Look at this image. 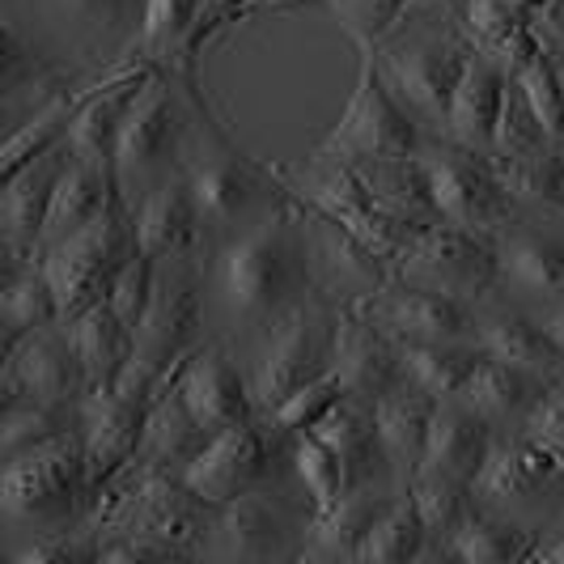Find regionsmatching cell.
<instances>
[{
  "instance_id": "6da1fadb",
  "label": "cell",
  "mask_w": 564,
  "mask_h": 564,
  "mask_svg": "<svg viewBox=\"0 0 564 564\" xmlns=\"http://www.w3.org/2000/svg\"><path fill=\"white\" fill-rule=\"evenodd\" d=\"M311 289L297 204L276 196L263 217L226 238L208 259V293L234 332H259L276 311Z\"/></svg>"
},
{
  "instance_id": "44dd1931",
  "label": "cell",
  "mask_w": 564,
  "mask_h": 564,
  "mask_svg": "<svg viewBox=\"0 0 564 564\" xmlns=\"http://www.w3.org/2000/svg\"><path fill=\"white\" fill-rule=\"evenodd\" d=\"M332 373L348 399L382 395L399 378V344L361 306H336V339H332Z\"/></svg>"
},
{
  "instance_id": "ba28073f",
  "label": "cell",
  "mask_w": 564,
  "mask_h": 564,
  "mask_svg": "<svg viewBox=\"0 0 564 564\" xmlns=\"http://www.w3.org/2000/svg\"><path fill=\"white\" fill-rule=\"evenodd\" d=\"M424 141H429V132L395 98V89L387 85L382 68H378V56L361 52L352 98H348L336 128L323 137L318 153H332V158L352 162V166H369V162L412 158V153H421Z\"/></svg>"
},
{
  "instance_id": "816d5d0a",
  "label": "cell",
  "mask_w": 564,
  "mask_h": 564,
  "mask_svg": "<svg viewBox=\"0 0 564 564\" xmlns=\"http://www.w3.org/2000/svg\"><path fill=\"white\" fill-rule=\"evenodd\" d=\"M513 429H522V433H531V437H539V442H547V446H556L564 454V373L552 378V382H543V391L535 395L531 412Z\"/></svg>"
},
{
  "instance_id": "ab89813d",
  "label": "cell",
  "mask_w": 564,
  "mask_h": 564,
  "mask_svg": "<svg viewBox=\"0 0 564 564\" xmlns=\"http://www.w3.org/2000/svg\"><path fill=\"white\" fill-rule=\"evenodd\" d=\"M501 187L518 208H556L564 213V149L543 144L522 158H492Z\"/></svg>"
},
{
  "instance_id": "836d02e7",
  "label": "cell",
  "mask_w": 564,
  "mask_h": 564,
  "mask_svg": "<svg viewBox=\"0 0 564 564\" xmlns=\"http://www.w3.org/2000/svg\"><path fill=\"white\" fill-rule=\"evenodd\" d=\"M64 332L73 339L77 357H82V369L89 378V391L98 387H115L119 369L128 366L132 348H137V332L115 314L111 302H98L85 314H77L73 323H64Z\"/></svg>"
},
{
  "instance_id": "cb8c5ba5",
  "label": "cell",
  "mask_w": 564,
  "mask_h": 564,
  "mask_svg": "<svg viewBox=\"0 0 564 564\" xmlns=\"http://www.w3.org/2000/svg\"><path fill=\"white\" fill-rule=\"evenodd\" d=\"M199 0H141L137 34L119 59H137L170 73L178 89H196V64L192 59V34H196Z\"/></svg>"
},
{
  "instance_id": "b9f144b4",
  "label": "cell",
  "mask_w": 564,
  "mask_h": 564,
  "mask_svg": "<svg viewBox=\"0 0 564 564\" xmlns=\"http://www.w3.org/2000/svg\"><path fill=\"white\" fill-rule=\"evenodd\" d=\"M408 497L416 501L429 531V556H437V547L454 535V527L463 522V513L471 509V484L442 476V471H416V480L408 484Z\"/></svg>"
},
{
  "instance_id": "7dc6e473",
  "label": "cell",
  "mask_w": 564,
  "mask_h": 564,
  "mask_svg": "<svg viewBox=\"0 0 564 564\" xmlns=\"http://www.w3.org/2000/svg\"><path fill=\"white\" fill-rule=\"evenodd\" d=\"M73 416H59L52 408H39L30 399H18V403H4V421H0V463L13 458V454L30 451L39 442H52L64 429H73Z\"/></svg>"
},
{
  "instance_id": "603a6c76",
  "label": "cell",
  "mask_w": 564,
  "mask_h": 564,
  "mask_svg": "<svg viewBox=\"0 0 564 564\" xmlns=\"http://www.w3.org/2000/svg\"><path fill=\"white\" fill-rule=\"evenodd\" d=\"M64 162H68V144L47 153V158H39V162H30L26 170L0 178L4 183V192H0V242H4L9 263L39 254L47 208H52V196H56Z\"/></svg>"
},
{
  "instance_id": "ffe728a7",
  "label": "cell",
  "mask_w": 564,
  "mask_h": 564,
  "mask_svg": "<svg viewBox=\"0 0 564 564\" xmlns=\"http://www.w3.org/2000/svg\"><path fill=\"white\" fill-rule=\"evenodd\" d=\"M132 229H137V251L149 254L153 263L204 254V229L183 170L174 166L132 204Z\"/></svg>"
},
{
  "instance_id": "9f6ffc18",
  "label": "cell",
  "mask_w": 564,
  "mask_h": 564,
  "mask_svg": "<svg viewBox=\"0 0 564 564\" xmlns=\"http://www.w3.org/2000/svg\"><path fill=\"white\" fill-rule=\"evenodd\" d=\"M535 34L539 43L552 52V56H564V0H547L535 13Z\"/></svg>"
},
{
  "instance_id": "30bf717a",
  "label": "cell",
  "mask_w": 564,
  "mask_h": 564,
  "mask_svg": "<svg viewBox=\"0 0 564 564\" xmlns=\"http://www.w3.org/2000/svg\"><path fill=\"white\" fill-rule=\"evenodd\" d=\"M395 281L480 302L501 289L497 234L451 226V221H429V226L412 229L395 259Z\"/></svg>"
},
{
  "instance_id": "74e56055",
  "label": "cell",
  "mask_w": 564,
  "mask_h": 564,
  "mask_svg": "<svg viewBox=\"0 0 564 564\" xmlns=\"http://www.w3.org/2000/svg\"><path fill=\"white\" fill-rule=\"evenodd\" d=\"M399 344V378L416 382L433 399H458L471 369L480 361L476 344H416V339H395Z\"/></svg>"
},
{
  "instance_id": "5bb4252c",
  "label": "cell",
  "mask_w": 564,
  "mask_h": 564,
  "mask_svg": "<svg viewBox=\"0 0 564 564\" xmlns=\"http://www.w3.org/2000/svg\"><path fill=\"white\" fill-rule=\"evenodd\" d=\"M311 518V506L293 509L284 497H272L268 488H254V492H242V497L213 509L204 556H221V561H289V556L302 552Z\"/></svg>"
},
{
  "instance_id": "7402d4cb",
  "label": "cell",
  "mask_w": 564,
  "mask_h": 564,
  "mask_svg": "<svg viewBox=\"0 0 564 564\" xmlns=\"http://www.w3.org/2000/svg\"><path fill=\"white\" fill-rule=\"evenodd\" d=\"M471 344L484 357L506 361L513 369H527L539 382H552L564 373V352L547 339V332L539 327L535 314L518 311L501 297H480L476 302V336Z\"/></svg>"
},
{
  "instance_id": "8992f818",
  "label": "cell",
  "mask_w": 564,
  "mask_h": 564,
  "mask_svg": "<svg viewBox=\"0 0 564 564\" xmlns=\"http://www.w3.org/2000/svg\"><path fill=\"white\" fill-rule=\"evenodd\" d=\"M132 251H137V229H132V208L123 204V196H115L107 204V213L94 217L85 229L59 238L47 251H39L43 272H47L52 293H56L59 323H73L89 306L107 302L115 276L123 272Z\"/></svg>"
},
{
  "instance_id": "6125c7cd",
  "label": "cell",
  "mask_w": 564,
  "mask_h": 564,
  "mask_svg": "<svg viewBox=\"0 0 564 564\" xmlns=\"http://www.w3.org/2000/svg\"><path fill=\"white\" fill-rule=\"evenodd\" d=\"M556 73H561V89H564V56H556Z\"/></svg>"
},
{
  "instance_id": "4316f807",
  "label": "cell",
  "mask_w": 564,
  "mask_h": 564,
  "mask_svg": "<svg viewBox=\"0 0 564 564\" xmlns=\"http://www.w3.org/2000/svg\"><path fill=\"white\" fill-rule=\"evenodd\" d=\"M497 259H501V289L535 306L564 302V242L556 234L509 221L497 234Z\"/></svg>"
},
{
  "instance_id": "11a10c76",
  "label": "cell",
  "mask_w": 564,
  "mask_h": 564,
  "mask_svg": "<svg viewBox=\"0 0 564 564\" xmlns=\"http://www.w3.org/2000/svg\"><path fill=\"white\" fill-rule=\"evenodd\" d=\"M463 4H467V0H408L399 30L403 26H429V22H458Z\"/></svg>"
},
{
  "instance_id": "9a60e30c",
  "label": "cell",
  "mask_w": 564,
  "mask_h": 564,
  "mask_svg": "<svg viewBox=\"0 0 564 564\" xmlns=\"http://www.w3.org/2000/svg\"><path fill=\"white\" fill-rule=\"evenodd\" d=\"M85 395H89V378L64 323H52L22 344L4 348V403L30 399L39 408H52L59 416L77 421Z\"/></svg>"
},
{
  "instance_id": "52a82bcc",
  "label": "cell",
  "mask_w": 564,
  "mask_h": 564,
  "mask_svg": "<svg viewBox=\"0 0 564 564\" xmlns=\"http://www.w3.org/2000/svg\"><path fill=\"white\" fill-rule=\"evenodd\" d=\"M183 98H178V82L158 68L137 89L132 107L123 115L119 141H115V187H119V196H123L128 208L158 178H166L170 170L178 166L187 132H192V119L183 111Z\"/></svg>"
},
{
  "instance_id": "f5cc1de1",
  "label": "cell",
  "mask_w": 564,
  "mask_h": 564,
  "mask_svg": "<svg viewBox=\"0 0 564 564\" xmlns=\"http://www.w3.org/2000/svg\"><path fill=\"white\" fill-rule=\"evenodd\" d=\"M251 0H199V18H196V34H192V59L204 56V47L242 22Z\"/></svg>"
},
{
  "instance_id": "ac0fdd59",
  "label": "cell",
  "mask_w": 564,
  "mask_h": 564,
  "mask_svg": "<svg viewBox=\"0 0 564 564\" xmlns=\"http://www.w3.org/2000/svg\"><path fill=\"white\" fill-rule=\"evenodd\" d=\"M170 378H174L178 395L187 399V408L196 412V421L204 424V433H217V429L259 416L251 378L221 339H204L196 352H187L174 366Z\"/></svg>"
},
{
  "instance_id": "8fae6325",
  "label": "cell",
  "mask_w": 564,
  "mask_h": 564,
  "mask_svg": "<svg viewBox=\"0 0 564 564\" xmlns=\"http://www.w3.org/2000/svg\"><path fill=\"white\" fill-rule=\"evenodd\" d=\"M204 293H208V259H166L158 263L153 293L137 323L132 357L144 366L174 373V366L204 344Z\"/></svg>"
},
{
  "instance_id": "8d00e7d4",
  "label": "cell",
  "mask_w": 564,
  "mask_h": 564,
  "mask_svg": "<svg viewBox=\"0 0 564 564\" xmlns=\"http://www.w3.org/2000/svg\"><path fill=\"white\" fill-rule=\"evenodd\" d=\"M0 318H4V348H13L34 332L59 323L56 293H52V281H47L39 254L9 263L4 293H0Z\"/></svg>"
},
{
  "instance_id": "f1b7e54d",
  "label": "cell",
  "mask_w": 564,
  "mask_h": 564,
  "mask_svg": "<svg viewBox=\"0 0 564 564\" xmlns=\"http://www.w3.org/2000/svg\"><path fill=\"white\" fill-rule=\"evenodd\" d=\"M395 484H361L348 488L332 509L314 513L306 539H302V561H357V547L366 531L373 527V518L387 509V501L395 497Z\"/></svg>"
},
{
  "instance_id": "d4e9b609",
  "label": "cell",
  "mask_w": 564,
  "mask_h": 564,
  "mask_svg": "<svg viewBox=\"0 0 564 564\" xmlns=\"http://www.w3.org/2000/svg\"><path fill=\"white\" fill-rule=\"evenodd\" d=\"M433 408H437V399L421 391L416 382H408V378H395L382 395L373 399L378 442H382V454H387V467H391V480H395L399 492H408V484L421 471Z\"/></svg>"
},
{
  "instance_id": "5b68a950",
  "label": "cell",
  "mask_w": 564,
  "mask_h": 564,
  "mask_svg": "<svg viewBox=\"0 0 564 564\" xmlns=\"http://www.w3.org/2000/svg\"><path fill=\"white\" fill-rule=\"evenodd\" d=\"M268 174L276 178V187L289 199H297L311 213L332 217L336 226L357 234L366 247H373L382 259H391V268H395L412 226H403L395 213L369 192V183L352 162H339L332 153L314 149L302 166H268Z\"/></svg>"
},
{
  "instance_id": "7bdbcfd3",
  "label": "cell",
  "mask_w": 564,
  "mask_h": 564,
  "mask_svg": "<svg viewBox=\"0 0 564 564\" xmlns=\"http://www.w3.org/2000/svg\"><path fill=\"white\" fill-rule=\"evenodd\" d=\"M289 471H293L297 488L306 492V506H311L314 513L332 509L339 497L348 492L336 451H332L318 433H297V437L289 442Z\"/></svg>"
},
{
  "instance_id": "680465c9",
  "label": "cell",
  "mask_w": 564,
  "mask_h": 564,
  "mask_svg": "<svg viewBox=\"0 0 564 564\" xmlns=\"http://www.w3.org/2000/svg\"><path fill=\"white\" fill-rule=\"evenodd\" d=\"M539 318V327L547 332V339L564 352V302H552V306H535L531 311Z\"/></svg>"
},
{
  "instance_id": "277c9868",
  "label": "cell",
  "mask_w": 564,
  "mask_h": 564,
  "mask_svg": "<svg viewBox=\"0 0 564 564\" xmlns=\"http://www.w3.org/2000/svg\"><path fill=\"white\" fill-rule=\"evenodd\" d=\"M89 480H85V451L77 424L52 442L4 458L0 471V509L9 522L34 531H64L85 522Z\"/></svg>"
},
{
  "instance_id": "e0dca14e",
  "label": "cell",
  "mask_w": 564,
  "mask_h": 564,
  "mask_svg": "<svg viewBox=\"0 0 564 564\" xmlns=\"http://www.w3.org/2000/svg\"><path fill=\"white\" fill-rule=\"evenodd\" d=\"M387 332L391 339H416V344H471L476 336V302L454 297L442 289L391 281L387 289L352 302Z\"/></svg>"
},
{
  "instance_id": "bcb514c9",
  "label": "cell",
  "mask_w": 564,
  "mask_h": 564,
  "mask_svg": "<svg viewBox=\"0 0 564 564\" xmlns=\"http://www.w3.org/2000/svg\"><path fill=\"white\" fill-rule=\"evenodd\" d=\"M357 52H378L403 22L408 0H323Z\"/></svg>"
},
{
  "instance_id": "4fadbf2b",
  "label": "cell",
  "mask_w": 564,
  "mask_h": 564,
  "mask_svg": "<svg viewBox=\"0 0 564 564\" xmlns=\"http://www.w3.org/2000/svg\"><path fill=\"white\" fill-rule=\"evenodd\" d=\"M281 467H289V446L263 424V416H254V421L208 433V442L178 471V480L187 484L199 501L226 506L242 492L276 484Z\"/></svg>"
},
{
  "instance_id": "f907efd6",
  "label": "cell",
  "mask_w": 564,
  "mask_h": 564,
  "mask_svg": "<svg viewBox=\"0 0 564 564\" xmlns=\"http://www.w3.org/2000/svg\"><path fill=\"white\" fill-rule=\"evenodd\" d=\"M153 276H158V263L149 259V254L132 251L128 254V263H123V272L115 276V289H111V302L115 314L137 332V323H141L144 306H149V293H153Z\"/></svg>"
},
{
  "instance_id": "db71d44e",
  "label": "cell",
  "mask_w": 564,
  "mask_h": 564,
  "mask_svg": "<svg viewBox=\"0 0 564 564\" xmlns=\"http://www.w3.org/2000/svg\"><path fill=\"white\" fill-rule=\"evenodd\" d=\"M64 13H73L77 22L98 30H119L128 26L132 13H141V0H56Z\"/></svg>"
},
{
  "instance_id": "83f0119b",
  "label": "cell",
  "mask_w": 564,
  "mask_h": 564,
  "mask_svg": "<svg viewBox=\"0 0 564 564\" xmlns=\"http://www.w3.org/2000/svg\"><path fill=\"white\" fill-rule=\"evenodd\" d=\"M492 437H497V424H488L480 412H471L463 399H437L421 471H442V476L471 484L484 467V454L492 446Z\"/></svg>"
},
{
  "instance_id": "7c38bea8",
  "label": "cell",
  "mask_w": 564,
  "mask_h": 564,
  "mask_svg": "<svg viewBox=\"0 0 564 564\" xmlns=\"http://www.w3.org/2000/svg\"><path fill=\"white\" fill-rule=\"evenodd\" d=\"M476 506L522 518L564 501V454L539 442L522 429H497L492 446L484 454V467L471 480Z\"/></svg>"
},
{
  "instance_id": "91938a15",
  "label": "cell",
  "mask_w": 564,
  "mask_h": 564,
  "mask_svg": "<svg viewBox=\"0 0 564 564\" xmlns=\"http://www.w3.org/2000/svg\"><path fill=\"white\" fill-rule=\"evenodd\" d=\"M531 561H564V531H556V539H539Z\"/></svg>"
},
{
  "instance_id": "3957f363",
  "label": "cell",
  "mask_w": 564,
  "mask_h": 564,
  "mask_svg": "<svg viewBox=\"0 0 564 564\" xmlns=\"http://www.w3.org/2000/svg\"><path fill=\"white\" fill-rule=\"evenodd\" d=\"M476 43L463 34L458 22H429V26H403L395 30L373 56L395 98L416 115L429 137L446 141L451 128V98L458 89V77Z\"/></svg>"
},
{
  "instance_id": "94428289",
  "label": "cell",
  "mask_w": 564,
  "mask_h": 564,
  "mask_svg": "<svg viewBox=\"0 0 564 564\" xmlns=\"http://www.w3.org/2000/svg\"><path fill=\"white\" fill-rule=\"evenodd\" d=\"M522 4H527V9H531V13H539V9H543V4H547V0H522Z\"/></svg>"
},
{
  "instance_id": "e575fe53",
  "label": "cell",
  "mask_w": 564,
  "mask_h": 564,
  "mask_svg": "<svg viewBox=\"0 0 564 564\" xmlns=\"http://www.w3.org/2000/svg\"><path fill=\"white\" fill-rule=\"evenodd\" d=\"M115 196H119V187H115V178L107 170L85 166V162H77V158L68 153V162L59 170L52 208H47V226H43L39 251L56 247L59 238H68V234H77V229L89 226L94 217H102Z\"/></svg>"
},
{
  "instance_id": "d6986e66",
  "label": "cell",
  "mask_w": 564,
  "mask_h": 564,
  "mask_svg": "<svg viewBox=\"0 0 564 564\" xmlns=\"http://www.w3.org/2000/svg\"><path fill=\"white\" fill-rule=\"evenodd\" d=\"M144 416H149V408L123 399L115 387H98V391H89L82 399V408H77V433H82L89 492L102 480H111L123 463H132L141 454Z\"/></svg>"
},
{
  "instance_id": "d590c367",
  "label": "cell",
  "mask_w": 564,
  "mask_h": 564,
  "mask_svg": "<svg viewBox=\"0 0 564 564\" xmlns=\"http://www.w3.org/2000/svg\"><path fill=\"white\" fill-rule=\"evenodd\" d=\"M539 391H543V382L531 378L527 369H513L506 361H492V357L480 352V361H476V369H471V378H467V387H463L458 399L471 412H480L488 424L513 429V424H522V416L531 412Z\"/></svg>"
},
{
  "instance_id": "60d3db41",
  "label": "cell",
  "mask_w": 564,
  "mask_h": 564,
  "mask_svg": "<svg viewBox=\"0 0 564 564\" xmlns=\"http://www.w3.org/2000/svg\"><path fill=\"white\" fill-rule=\"evenodd\" d=\"M357 170H361V178L369 183V192L382 199L403 226L421 229L429 221H437L416 153L412 158H395V162H369V166H357Z\"/></svg>"
},
{
  "instance_id": "ee69618b",
  "label": "cell",
  "mask_w": 564,
  "mask_h": 564,
  "mask_svg": "<svg viewBox=\"0 0 564 564\" xmlns=\"http://www.w3.org/2000/svg\"><path fill=\"white\" fill-rule=\"evenodd\" d=\"M513 82L522 89L531 115L539 119L543 137L564 149V89H561V73H556V56L547 47H539L535 56L513 73Z\"/></svg>"
},
{
  "instance_id": "4dcf8cb0",
  "label": "cell",
  "mask_w": 564,
  "mask_h": 564,
  "mask_svg": "<svg viewBox=\"0 0 564 564\" xmlns=\"http://www.w3.org/2000/svg\"><path fill=\"white\" fill-rule=\"evenodd\" d=\"M458 26L480 52H492L501 59L509 77L543 47L535 34V13L522 0H467L458 13Z\"/></svg>"
},
{
  "instance_id": "7a4b0ae2",
  "label": "cell",
  "mask_w": 564,
  "mask_h": 564,
  "mask_svg": "<svg viewBox=\"0 0 564 564\" xmlns=\"http://www.w3.org/2000/svg\"><path fill=\"white\" fill-rule=\"evenodd\" d=\"M332 339H336V302L323 297L318 289L293 297L254 332L247 378H251L259 416H268L293 391L332 373Z\"/></svg>"
},
{
  "instance_id": "6f0895ef",
  "label": "cell",
  "mask_w": 564,
  "mask_h": 564,
  "mask_svg": "<svg viewBox=\"0 0 564 564\" xmlns=\"http://www.w3.org/2000/svg\"><path fill=\"white\" fill-rule=\"evenodd\" d=\"M311 4H323V0H251L247 4V13H242V22H259V18H284V13H302V9H311ZM238 22V26H242Z\"/></svg>"
},
{
  "instance_id": "f546056e",
  "label": "cell",
  "mask_w": 564,
  "mask_h": 564,
  "mask_svg": "<svg viewBox=\"0 0 564 564\" xmlns=\"http://www.w3.org/2000/svg\"><path fill=\"white\" fill-rule=\"evenodd\" d=\"M314 433L336 451L348 488H361V484H395L391 480V467H387V454H382V442H378L373 403L344 395L336 408L323 416V424H318Z\"/></svg>"
},
{
  "instance_id": "681fc988",
  "label": "cell",
  "mask_w": 564,
  "mask_h": 564,
  "mask_svg": "<svg viewBox=\"0 0 564 564\" xmlns=\"http://www.w3.org/2000/svg\"><path fill=\"white\" fill-rule=\"evenodd\" d=\"M543 144H552V141L543 137V128H539V119L531 115V107H527L518 82H509L501 123H497V141H492V158H522V153L543 149Z\"/></svg>"
},
{
  "instance_id": "1f68e13d",
  "label": "cell",
  "mask_w": 564,
  "mask_h": 564,
  "mask_svg": "<svg viewBox=\"0 0 564 564\" xmlns=\"http://www.w3.org/2000/svg\"><path fill=\"white\" fill-rule=\"evenodd\" d=\"M539 535L531 527H522L518 518L492 513L471 501V509L463 513V522L454 527V535L437 547L442 561H467V564H513L531 561Z\"/></svg>"
},
{
  "instance_id": "484cf974",
  "label": "cell",
  "mask_w": 564,
  "mask_h": 564,
  "mask_svg": "<svg viewBox=\"0 0 564 564\" xmlns=\"http://www.w3.org/2000/svg\"><path fill=\"white\" fill-rule=\"evenodd\" d=\"M509 82H513V77H509L506 64L492 56V52H480V47H476L451 98V128H446V141L492 158V141H497V123H501Z\"/></svg>"
},
{
  "instance_id": "f6af8a7d",
  "label": "cell",
  "mask_w": 564,
  "mask_h": 564,
  "mask_svg": "<svg viewBox=\"0 0 564 564\" xmlns=\"http://www.w3.org/2000/svg\"><path fill=\"white\" fill-rule=\"evenodd\" d=\"M339 399H344V387H339L336 373H323L318 382H311V387H302V391H293V395L284 399V403H276L268 416H263V424L281 437L284 446L297 437V433H314L318 424H323V416L336 408Z\"/></svg>"
},
{
  "instance_id": "9c48e42d",
  "label": "cell",
  "mask_w": 564,
  "mask_h": 564,
  "mask_svg": "<svg viewBox=\"0 0 564 564\" xmlns=\"http://www.w3.org/2000/svg\"><path fill=\"white\" fill-rule=\"evenodd\" d=\"M416 162H421L437 221L480 229V234H501L518 217V204L501 187V174L492 166V158L454 141H442V137H429L416 153Z\"/></svg>"
},
{
  "instance_id": "d6a6232c",
  "label": "cell",
  "mask_w": 564,
  "mask_h": 564,
  "mask_svg": "<svg viewBox=\"0 0 564 564\" xmlns=\"http://www.w3.org/2000/svg\"><path fill=\"white\" fill-rule=\"evenodd\" d=\"M208 442V433H204V424L196 421V412L187 408V399L178 395V387H174V378H170L166 387L158 391V399L149 403V416H144V437H141V454L149 467H158V471H183L196 451Z\"/></svg>"
},
{
  "instance_id": "c3c4849f",
  "label": "cell",
  "mask_w": 564,
  "mask_h": 564,
  "mask_svg": "<svg viewBox=\"0 0 564 564\" xmlns=\"http://www.w3.org/2000/svg\"><path fill=\"white\" fill-rule=\"evenodd\" d=\"M98 556H102V535L77 522L64 531H39L34 543L13 556V564H98Z\"/></svg>"
},
{
  "instance_id": "f35d334b",
  "label": "cell",
  "mask_w": 564,
  "mask_h": 564,
  "mask_svg": "<svg viewBox=\"0 0 564 564\" xmlns=\"http://www.w3.org/2000/svg\"><path fill=\"white\" fill-rule=\"evenodd\" d=\"M424 556H429V531H424L421 509L408 492H395L361 539L357 564H408Z\"/></svg>"
},
{
  "instance_id": "2e32d148",
  "label": "cell",
  "mask_w": 564,
  "mask_h": 564,
  "mask_svg": "<svg viewBox=\"0 0 564 564\" xmlns=\"http://www.w3.org/2000/svg\"><path fill=\"white\" fill-rule=\"evenodd\" d=\"M297 221H302V247H306L311 289H318L323 297H332L336 306L361 302V297H369V293H378V289H387V284L395 281L391 259H382L357 234L336 226L332 217L311 213V208L297 204Z\"/></svg>"
}]
</instances>
